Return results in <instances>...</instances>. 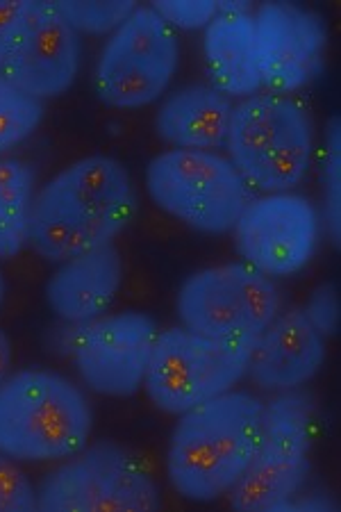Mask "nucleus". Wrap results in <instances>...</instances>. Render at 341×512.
<instances>
[{"instance_id": "obj_1", "label": "nucleus", "mask_w": 341, "mask_h": 512, "mask_svg": "<svg viewBox=\"0 0 341 512\" xmlns=\"http://www.w3.org/2000/svg\"><path fill=\"white\" fill-rule=\"evenodd\" d=\"M137 210V187L126 164L110 155H89L35 194L28 244L39 258L60 264L114 242Z\"/></svg>"}, {"instance_id": "obj_2", "label": "nucleus", "mask_w": 341, "mask_h": 512, "mask_svg": "<svg viewBox=\"0 0 341 512\" xmlns=\"http://www.w3.org/2000/svg\"><path fill=\"white\" fill-rule=\"evenodd\" d=\"M262 412L257 396L230 390L178 415L166 453L173 490L189 501L226 497L255 456Z\"/></svg>"}, {"instance_id": "obj_3", "label": "nucleus", "mask_w": 341, "mask_h": 512, "mask_svg": "<svg viewBox=\"0 0 341 512\" xmlns=\"http://www.w3.org/2000/svg\"><path fill=\"white\" fill-rule=\"evenodd\" d=\"M94 415L78 385L48 369H21L0 385V453L57 462L87 447Z\"/></svg>"}, {"instance_id": "obj_4", "label": "nucleus", "mask_w": 341, "mask_h": 512, "mask_svg": "<svg viewBox=\"0 0 341 512\" xmlns=\"http://www.w3.org/2000/svg\"><path fill=\"white\" fill-rule=\"evenodd\" d=\"M226 148L248 187L264 194L291 192L312 164L310 112L291 96L257 92L232 105Z\"/></svg>"}, {"instance_id": "obj_5", "label": "nucleus", "mask_w": 341, "mask_h": 512, "mask_svg": "<svg viewBox=\"0 0 341 512\" xmlns=\"http://www.w3.org/2000/svg\"><path fill=\"white\" fill-rule=\"evenodd\" d=\"M316 433V403L307 392H280L264 403L260 444L226 494L241 512H276L301 492L310 476V451Z\"/></svg>"}, {"instance_id": "obj_6", "label": "nucleus", "mask_w": 341, "mask_h": 512, "mask_svg": "<svg viewBox=\"0 0 341 512\" xmlns=\"http://www.w3.org/2000/svg\"><path fill=\"white\" fill-rule=\"evenodd\" d=\"M255 340H216L185 326L160 330L141 387H146L155 408L182 415L230 392L246 376Z\"/></svg>"}, {"instance_id": "obj_7", "label": "nucleus", "mask_w": 341, "mask_h": 512, "mask_svg": "<svg viewBox=\"0 0 341 512\" xmlns=\"http://www.w3.org/2000/svg\"><path fill=\"white\" fill-rule=\"evenodd\" d=\"M146 189L157 208L205 235H223L235 228L253 198V189L228 158L182 148L151 160Z\"/></svg>"}, {"instance_id": "obj_8", "label": "nucleus", "mask_w": 341, "mask_h": 512, "mask_svg": "<svg viewBox=\"0 0 341 512\" xmlns=\"http://www.w3.org/2000/svg\"><path fill=\"white\" fill-rule=\"evenodd\" d=\"M41 512H148L160 490L135 453L112 440L80 449L37 487Z\"/></svg>"}, {"instance_id": "obj_9", "label": "nucleus", "mask_w": 341, "mask_h": 512, "mask_svg": "<svg viewBox=\"0 0 341 512\" xmlns=\"http://www.w3.org/2000/svg\"><path fill=\"white\" fill-rule=\"evenodd\" d=\"M180 62L178 35L153 7H135L98 55L94 85L105 105L137 110L162 98Z\"/></svg>"}, {"instance_id": "obj_10", "label": "nucleus", "mask_w": 341, "mask_h": 512, "mask_svg": "<svg viewBox=\"0 0 341 512\" xmlns=\"http://www.w3.org/2000/svg\"><path fill=\"white\" fill-rule=\"evenodd\" d=\"M180 324L216 340L257 337L278 317L273 278L246 262H228L191 274L178 292Z\"/></svg>"}, {"instance_id": "obj_11", "label": "nucleus", "mask_w": 341, "mask_h": 512, "mask_svg": "<svg viewBox=\"0 0 341 512\" xmlns=\"http://www.w3.org/2000/svg\"><path fill=\"white\" fill-rule=\"evenodd\" d=\"M80 35L46 0H21L0 76L37 101L62 96L80 69Z\"/></svg>"}, {"instance_id": "obj_12", "label": "nucleus", "mask_w": 341, "mask_h": 512, "mask_svg": "<svg viewBox=\"0 0 341 512\" xmlns=\"http://www.w3.org/2000/svg\"><path fill=\"white\" fill-rule=\"evenodd\" d=\"M232 230L246 264L269 278H287L312 260L319 244V212L301 194H264L248 201Z\"/></svg>"}, {"instance_id": "obj_13", "label": "nucleus", "mask_w": 341, "mask_h": 512, "mask_svg": "<svg viewBox=\"0 0 341 512\" xmlns=\"http://www.w3.org/2000/svg\"><path fill=\"white\" fill-rule=\"evenodd\" d=\"M157 333L155 319L137 310L78 324L71 355L80 378L96 394L132 396L144 385Z\"/></svg>"}, {"instance_id": "obj_14", "label": "nucleus", "mask_w": 341, "mask_h": 512, "mask_svg": "<svg viewBox=\"0 0 341 512\" xmlns=\"http://www.w3.org/2000/svg\"><path fill=\"white\" fill-rule=\"evenodd\" d=\"M253 23L262 87L289 96L319 76L328 46L319 14L296 3H264L253 10Z\"/></svg>"}, {"instance_id": "obj_15", "label": "nucleus", "mask_w": 341, "mask_h": 512, "mask_svg": "<svg viewBox=\"0 0 341 512\" xmlns=\"http://www.w3.org/2000/svg\"><path fill=\"white\" fill-rule=\"evenodd\" d=\"M326 360V337L316 333L303 308L282 312L257 335L248 371L264 392L301 390Z\"/></svg>"}, {"instance_id": "obj_16", "label": "nucleus", "mask_w": 341, "mask_h": 512, "mask_svg": "<svg viewBox=\"0 0 341 512\" xmlns=\"http://www.w3.org/2000/svg\"><path fill=\"white\" fill-rule=\"evenodd\" d=\"M123 260L114 242L60 262L46 283V303L69 324H87L105 315L121 287Z\"/></svg>"}, {"instance_id": "obj_17", "label": "nucleus", "mask_w": 341, "mask_h": 512, "mask_svg": "<svg viewBox=\"0 0 341 512\" xmlns=\"http://www.w3.org/2000/svg\"><path fill=\"white\" fill-rule=\"evenodd\" d=\"M203 51L212 87L228 98H248L260 92L251 5L219 3V14L205 28Z\"/></svg>"}, {"instance_id": "obj_18", "label": "nucleus", "mask_w": 341, "mask_h": 512, "mask_svg": "<svg viewBox=\"0 0 341 512\" xmlns=\"http://www.w3.org/2000/svg\"><path fill=\"white\" fill-rule=\"evenodd\" d=\"M232 98L212 85H185L164 98L155 114L162 142L182 151H212L226 144Z\"/></svg>"}, {"instance_id": "obj_19", "label": "nucleus", "mask_w": 341, "mask_h": 512, "mask_svg": "<svg viewBox=\"0 0 341 512\" xmlns=\"http://www.w3.org/2000/svg\"><path fill=\"white\" fill-rule=\"evenodd\" d=\"M35 183L30 164L0 158V260H12L28 246Z\"/></svg>"}, {"instance_id": "obj_20", "label": "nucleus", "mask_w": 341, "mask_h": 512, "mask_svg": "<svg viewBox=\"0 0 341 512\" xmlns=\"http://www.w3.org/2000/svg\"><path fill=\"white\" fill-rule=\"evenodd\" d=\"M44 119V103L0 76V155L19 146Z\"/></svg>"}, {"instance_id": "obj_21", "label": "nucleus", "mask_w": 341, "mask_h": 512, "mask_svg": "<svg viewBox=\"0 0 341 512\" xmlns=\"http://www.w3.org/2000/svg\"><path fill=\"white\" fill-rule=\"evenodd\" d=\"M323 185V221H326L332 244L339 246L341 237V119H330L326 128V144L321 155Z\"/></svg>"}, {"instance_id": "obj_22", "label": "nucleus", "mask_w": 341, "mask_h": 512, "mask_svg": "<svg viewBox=\"0 0 341 512\" xmlns=\"http://www.w3.org/2000/svg\"><path fill=\"white\" fill-rule=\"evenodd\" d=\"M57 12H60L69 26L78 32H89V35H105V32H114L121 26L128 16L135 12V3H55Z\"/></svg>"}, {"instance_id": "obj_23", "label": "nucleus", "mask_w": 341, "mask_h": 512, "mask_svg": "<svg viewBox=\"0 0 341 512\" xmlns=\"http://www.w3.org/2000/svg\"><path fill=\"white\" fill-rule=\"evenodd\" d=\"M37 508V490L21 472L16 460L0 453V512H32Z\"/></svg>"}, {"instance_id": "obj_24", "label": "nucleus", "mask_w": 341, "mask_h": 512, "mask_svg": "<svg viewBox=\"0 0 341 512\" xmlns=\"http://www.w3.org/2000/svg\"><path fill=\"white\" fill-rule=\"evenodd\" d=\"M151 7L171 28L182 30L207 28L219 14V3H212V0H201V3L198 0H160Z\"/></svg>"}, {"instance_id": "obj_25", "label": "nucleus", "mask_w": 341, "mask_h": 512, "mask_svg": "<svg viewBox=\"0 0 341 512\" xmlns=\"http://www.w3.org/2000/svg\"><path fill=\"white\" fill-rule=\"evenodd\" d=\"M303 312L307 321H310L321 337H335L339 330V317H341L337 287L332 283H323L316 287Z\"/></svg>"}, {"instance_id": "obj_26", "label": "nucleus", "mask_w": 341, "mask_h": 512, "mask_svg": "<svg viewBox=\"0 0 341 512\" xmlns=\"http://www.w3.org/2000/svg\"><path fill=\"white\" fill-rule=\"evenodd\" d=\"M19 12H21V3H16V0H0V66H3L7 48L12 44V35H14L16 19H19Z\"/></svg>"}, {"instance_id": "obj_27", "label": "nucleus", "mask_w": 341, "mask_h": 512, "mask_svg": "<svg viewBox=\"0 0 341 512\" xmlns=\"http://www.w3.org/2000/svg\"><path fill=\"white\" fill-rule=\"evenodd\" d=\"M10 365H12V342L5 330H0V385H3V381L7 378Z\"/></svg>"}, {"instance_id": "obj_28", "label": "nucleus", "mask_w": 341, "mask_h": 512, "mask_svg": "<svg viewBox=\"0 0 341 512\" xmlns=\"http://www.w3.org/2000/svg\"><path fill=\"white\" fill-rule=\"evenodd\" d=\"M3 301H5V278L0 274V308H3Z\"/></svg>"}]
</instances>
